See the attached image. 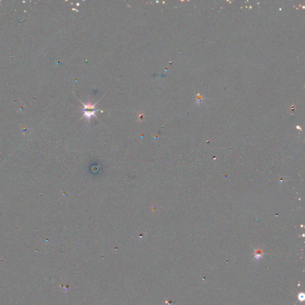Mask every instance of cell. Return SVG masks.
Here are the masks:
<instances>
[{"label": "cell", "instance_id": "obj_1", "mask_svg": "<svg viewBox=\"0 0 305 305\" xmlns=\"http://www.w3.org/2000/svg\"><path fill=\"white\" fill-rule=\"evenodd\" d=\"M304 299V294L303 293H300L299 294V299L300 301H303Z\"/></svg>", "mask_w": 305, "mask_h": 305}]
</instances>
